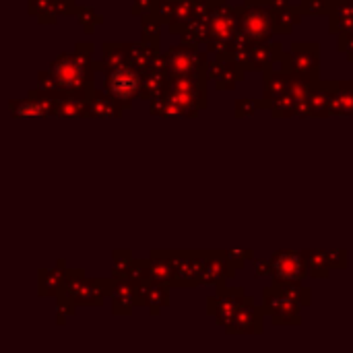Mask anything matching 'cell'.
<instances>
[{
	"instance_id": "6da1fadb",
	"label": "cell",
	"mask_w": 353,
	"mask_h": 353,
	"mask_svg": "<svg viewBox=\"0 0 353 353\" xmlns=\"http://www.w3.org/2000/svg\"><path fill=\"white\" fill-rule=\"evenodd\" d=\"M110 89H112V93L114 95H118V97H128L130 93H134V89H137V81H134V77H126V72L124 70H120L116 77H112V83H110Z\"/></svg>"
}]
</instances>
